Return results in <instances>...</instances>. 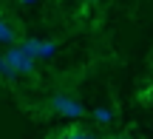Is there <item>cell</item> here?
<instances>
[{"label":"cell","instance_id":"ba28073f","mask_svg":"<svg viewBox=\"0 0 153 139\" xmlns=\"http://www.w3.org/2000/svg\"><path fill=\"white\" fill-rule=\"evenodd\" d=\"M17 3H20V6H34L37 0H17Z\"/></svg>","mask_w":153,"mask_h":139},{"label":"cell","instance_id":"5b68a950","mask_svg":"<svg viewBox=\"0 0 153 139\" xmlns=\"http://www.w3.org/2000/svg\"><path fill=\"white\" fill-rule=\"evenodd\" d=\"M57 139H94V136L88 134L85 128H68V131H62Z\"/></svg>","mask_w":153,"mask_h":139},{"label":"cell","instance_id":"9c48e42d","mask_svg":"<svg viewBox=\"0 0 153 139\" xmlns=\"http://www.w3.org/2000/svg\"><path fill=\"white\" fill-rule=\"evenodd\" d=\"M108 139H128V136H108Z\"/></svg>","mask_w":153,"mask_h":139},{"label":"cell","instance_id":"52a82bcc","mask_svg":"<svg viewBox=\"0 0 153 139\" xmlns=\"http://www.w3.org/2000/svg\"><path fill=\"white\" fill-rule=\"evenodd\" d=\"M0 74H3V77H9V80H14V77H17V71H14V68H11L9 62L3 60V57H0Z\"/></svg>","mask_w":153,"mask_h":139},{"label":"cell","instance_id":"3957f363","mask_svg":"<svg viewBox=\"0 0 153 139\" xmlns=\"http://www.w3.org/2000/svg\"><path fill=\"white\" fill-rule=\"evenodd\" d=\"M51 111L60 114V117H68V119H79L82 114H85V108H82V102L74 100V97L57 94V97H51Z\"/></svg>","mask_w":153,"mask_h":139},{"label":"cell","instance_id":"7a4b0ae2","mask_svg":"<svg viewBox=\"0 0 153 139\" xmlns=\"http://www.w3.org/2000/svg\"><path fill=\"white\" fill-rule=\"evenodd\" d=\"M3 60L9 62V65L14 68L17 74H31V71H34V65H37V60H31V57H28V54H26V51H23L17 43H11L9 48H6Z\"/></svg>","mask_w":153,"mask_h":139},{"label":"cell","instance_id":"6da1fadb","mask_svg":"<svg viewBox=\"0 0 153 139\" xmlns=\"http://www.w3.org/2000/svg\"><path fill=\"white\" fill-rule=\"evenodd\" d=\"M31 60H51L57 54V43L54 40H40V37H26L23 43H17Z\"/></svg>","mask_w":153,"mask_h":139},{"label":"cell","instance_id":"30bf717a","mask_svg":"<svg viewBox=\"0 0 153 139\" xmlns=\"http://www.w3.org/2000/svg\"><path fill=\"white\" fill-rule=\"evenodd\" d=\"M91 3H94V0H91Z\"/></svg>","mask_w":153,"mask_h":139},{"label":"cell","instance_id":"277c9868","mask_svg":"<svg viewBox=\"0 0 153 139\" xmlns=\"http://www.w3.org/2000/svg\"><path fill=\"white\" fill-rule=\"evenodd\" d=\"M14 40H17L14 28H11L9 23H6V17H0V43H3V45H11Z\"/></svg>","mask_w":153,"mask_h":139},{"label":"cell","instance_id":"8992f818","mask_svg":"<svg viewBox=\"0 0 153 139\" xmlns=\"http://www.w3.org/2000/svg\"><path fill=\"white\" fill-rule=\"evenodd\" d=\"M94 119L102 122V125H108L111 119H114V111H111V108H94Z\"/></svg>","mask_w":153,"mask_h":139}]
</instances>
